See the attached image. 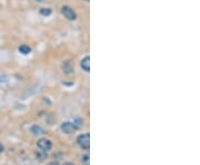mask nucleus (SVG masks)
Listing matches in <instances>:
<instances>
[{"label": "nucleus", "instance_id": "nucleus-1", "mask_svg": "<svg viewBox=\"0 0 200 165\" xmlns=\"http://www.w3.org/2000/svg\"><path fill=\"white\" fill-rule=\"evenodd\" d=\"M77 143L82 150H89V148H90V135H89V133L79 135L78 138H77Z\"/></svg>", "mask_w": 200, "mask_h": 165}, {"label": "nucleus", "instance_id": "nucleus-2", "mask_svg": "<svg viewBox=\"0 0 200 165\" xmlns=\"http://www.w3.org/2000/svg\"><path fill=\"white\" fill-rule=\"evenodd\" d=\"M61 12H62V15H64L68 20H71V21H72V20L77 19V15H76V12H75V10H73L72 8L68 7V6L62 7Z\"/></svg>", "mask_w": 200, "mask_h": 165}, {"label": "nucleus", "instance_id": "nucleus-3", "mask_svg": "<svg viewBox=\"0 0 200 165\" xmlns=\"http://www.w3.org/2000/svg\"><path fill=\"white\" fill-rule=\"evenodd\" d=\"M37 146H38V148H40L41 151L48 152V151L52 148V143H51L50 140H47V138H40L39 141L37 142Z\"/></svg>", "mask_w": 200, "mask_h": 165}, {"label": "nucleus", "instance_id": "nucleus-4", "mask_svg": "<svg viewBox=\"0 0 200 165\" xmlns=\"http://www.w3.org/2000/svg\"><path fill=\"white\" fill-rule=\"evenodd\" d=\"M60 129L64 133L71 134L77 130V126L75 125V123H71V122H64V123L61 124Z\"/></svg>", "mask_w": 200, "mask_h": 165}, {"label": "nucleus", "instance_id": "nucleus-5", "mask_svg": "<svg viewBox=\"0 0 200 165\" xmlns=\"http://www.w3.org/2000/svg\"><path fill=\"white\" fill-rule=\"evenodd\" d=\"M80 66H81V68L86 71V72H89V71H90V58H89L88 56L85 57V58L81 60Z\"/></svg>", "mask_w": 200, "mask_h": 165}, {"label": "nucleus", "instance_id": "nucleus-6", "mask_svg": "<svg viewBox=\"0 0 200 165\" xmlns=\"http://www.w3.org/2000/svg\"><path fill=\"white\" fill-rule=\"evenodd\" d=\"M30 132H31L34 135H41L44 134V130L41 129V126L39 125H32L30 128Z\"/></svg>", "mask_w": 200, "mask_h": 165}, {"label": "nucleus", "instance_id": "nucleus-7", "mask_svg": "<svg viewBox=\"0 0 200 165\" xmlns=\"http://www.w3.org/2000/svg\"><path fill=\"white\" fill-rule=\"evenodd\" d=\"M18 50H19V52L22 54H29L30 52H31V48H30L29 46H27V44H21V46L18 48Z\"/></svg>", "mask_w": 200, "mask_h": 165}, {"label": "nucleus", "instance_id": "nucleus-8", "mask_svg": "<svg viewBox=\"0 0 200 165\" xmlns=\"http://www.w3.org/2000/svg\"><path fill=\"white\" fill-rule=\"evenodd\" d=\"M40 13L42 16H50L51 15V9L50 8H41L40 9Z\"/></svg>", "mask_w": 200, "mask_h": 165}, {"label": "nucleus", "instance_id": "nucleus-9", "mask_svg": "<svg viewBox=\"0 0 200 165\" xmlns=\"http://www.w3.org/2000/svg\"><path fill=\"white\" fill-rule=\"evenodd\" d=\"M72 71H73V69L71 68L69 63H67L66 66H64V72H66V73H71Z\"/></svg>", "mask_w": 200, "mask_h": 165}, {"label": "nucleus", "instance_id": "nucleus-10", "mask_svg": "<svg viewBox=\"0 0 200 165\" xmlns=\"http://www.w3.org/2000/svg\"><path fill=\"white\" fill-rule=\"evenodd\" d=\"M81 162H83L86 165H89V155L88 154H86L81 158Z\"/></svg>", "mask_w": 200, "mask_h": 165}, {"label": "nucleus", "instance_id": "nucleus-11", "mask_svg": "<svg viewBox=\"0 0 200 165\" xmlns=\"http://www.w3.org/2000/svg\"><path fill=\"white\" fill-rule=\"evenodd\" d=\"M3 150H5V148H3V145L1 143H0V153H3Z\"/></svg>", "mask_w": 200, "mask_h": 165}, {"label": "nucleus", "instance_id": "nucleus-12", "mask_svg": "<svg viewBox=\"0 0 200 165\" xmlns=\"http://www.w3.org/2000/svg\"><path fill=\"white\" fill-rule=\"evenodd\" d=\"M62 165H75V164H72V163H65V164Z\"/></svg>", "mask_w": 200, "mask_h": 165}, {"label": "nucleus", "instance_id": "nucleus-13", "mask_svg": "<svg viewBox=\"0 0 200 165\" xmlns=\"http://www.w3.org/2000/svg\"><path fill=\"white\" fill-rule=\"evenodd\" d=\"M49 165H58V163H56V162H54V163H50Z\"/></svg>", "mask_w": 200, "mask_h": 165}, {"label": "nucleus", "instance_id": "nucleus-14", "mask_svg": "<svg viewBox=\"0 0 200 165\" xmlns=\"http://www.w3.org/2000/svg\"><path fill=\"white\" fill-rule=\"evenodd\" d=\"M36 1H37V2H44L45 0H36Z\"/></svg>", "mask_w": 200, "mask_h": 165}, {"label": "nucleus", "instance_id": "nucleus-15", "mask_svg": "<svg viewBox=\"0 0 200 165\" xmlns=\"http://www.w3.org/2000/svg\"><path fill=\"white\" fill-rule=\"evenodd\" d=\"M86 1H89V0H86Z\"/></svg>", "mask_w": 200, "mask_h": 165}]
</instances>
